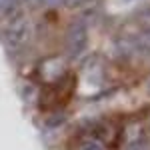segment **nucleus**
Instances as JSON below:
<instances>
[{
    "label": "nucleus",
    "mask_w": 150,
    "mask_h": 150,
    "mask_svg": "<svg viewBox=\"0 0 150 150\" xmlns=\"http://www.w3.org/2000/svg\"><path fill=\"white\" fill-rule=\"evenodd\" d=\"M32 34L34 28L28 14L24 12V6H8L2 10V36L10 48L20 50L28 46L32 42Z\"/></svg>",
    "instance_id": "1"
},
{
    "label": "nucleus",
    "mask_w": 150,
    "mask_h": 150,
    "mask_svg": "<svg viewBox=\"0 0 150 150\" xmlns=\"http://www.w3.org/2000/svg\"><path fill=\"white\" fill-rule=\"evenodd\" d=\"M88 42V28L84 20H74L66 32V54L68 58H78Z\"/></svg>",
    "instance_id": "2"
},
{
    "label": "nucleus",
    "mask_w": 150,
    "mask_h": 150,
    "mask_svg": "<svg viewBox=\"0 0 150 150\" xmlns=\"http://www.w3.org/2000/svg\"><path fill=\"white\" fill-rule=\"evenodd\" d=\"M136 48H138L140 52H150V28H146L142 34L136 38Z\"/></svg>",
    "instance_id": "3"
},
{
    "label": "nucleus",
    "mask_w": 150,
    "mask_h": 150,
    "mask_svg": "<svg viewBox=\"0 0 150 150\" xmlns=\"http://www.w3.org/2000/svg\"><path fill=\"white\" fill-rule=\"evenodd\" d=\"M76 150H102V146L98 142H94V140H84V142H80L76 146Z\"/></svg>",
    "instance_id": "4"
},
{
    "label": "nucleus",
    "mask_w": 150,
    "mask_h": 150,
    "mask_svg": "<svg viewBox=\"0 0 150 150\" xmlns=\"http://www.w3.org/2000/svg\"><path fill=\"white\" fill-rule=\"evenodd\" d=\"M86 0H62V4L64 6H68V8H78V6H82Z\"/></svg>",
    "instance_id": "5"
},
{
    "label": "nucleus",
    "mask_w": 150,
    "mask_h": 150,
    "mask_svg": "<svg viewBox=\"0 0 150 150\" xmlns=\"http://www.w3.org/2000/svg\"><path fill=\"white\" fill-rule=\"evenodd\" d=\"M128 150H148V148H146V146H144L142 142H138V144H132V146H130Z\"/></svg>",
    "instance_id": "6"
},
{
    "label": "nucleus",
    "mask_w": 150,
    "mask_h": 150,
    "mask_svg": "<svg viewBox=\"0 0 150 150\" xmlns=\"http://www.w3.org/2000/svg\"><path fill=\"white\" fill-rule=\"evenodd\" d=\"M126 2H130V0H126Z\"/></svg>",
    "instance_id": "7"
}]
</instances>
